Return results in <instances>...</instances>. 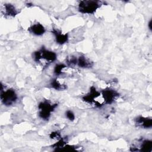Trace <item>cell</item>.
I'll return each instance as SVG.
<instances>
[{
    "instance_id": "5b68a950",
    "label": "cell",
    "mask_w": 152,
    "mask_h": 152,
    "mask_svg": "<svg viewBox=\"0 0 152 152\" xmlns=\"http://www.w3.org/2000/svg\"><path fill=\"white\" fill-rule=\"evenodd\" d=\"M104 101L106 104H111L119 96V93L112 89H105L102 92Z\"/></svg>"
},
{
    "instance_id": "e0dca14e",
    "label": "cell",
    "mask_w": 152,
    "mask_h": 152,
    "mask_svg": "<svg viewBox=\"0 0 152 152\" xmlns=\"http://www.w3.org/2000/svg\"><path fill=\"white\" fill-rule=\"evenodd\" d=\"M50 138L52 139H58L59 140L61 138V135L59 132L55 131V132H52L50 134Z\"/></svg>"
},
{
    "instance_id": "2e32d148",
    "label": "cell",
    "mask_w": 152,
    "mask_h": 152,
    "mask_svg": "<svg viewBox=\"0 0 152 152\" xmlns=\"http://www.w3.org/2000/svg\"><path fill=\"white\" fill-rule=\"evenodd\" d=\"M66 118L71 121H73L75 119V115L71 110H67L65 113Z\"/></svg>"
},
{
    "instance_id": "9c48e42d",
    "label": "cell",
    "mask_w": 152,
    "mask_h": 152,
    "mask_svg": "<svg viewBox=\"0 0 152 152\" xmlns=\"http://www.w3.org/2000/svg\"><path fill=\"white\" fill-rule=\"evenodd\" d=\"M29 31L34 35L41 36L45 33V28L41 24L36 23L34 24L29 28Z\"/></svg>"
},
{
    "instance_id": "7c38bea8",
    "label": "cell",
    "mask_w": 152,
    "mask_h": 152,
    "mask_svg": "<svg viewBox=\"0 0 152 152\" xmlns=\"http://www.w3.org/2000/svg\"><path fill=\"white\" fill-rule=\"evenodd\" d=\"M5 7V14L7 15L14 17L17 14V11L14 5L11 4H5L4 5Z\"/></svg>"
},
{
    "instance_id": "4fadbf2b",
    "label": "cell",
    "mask_w": 152,
    "mask_h": 152,
    "mask_svg": "<svg viewBox=\"0 0 152 152\" xmlns=\"http://www.w3.org/2000/svg\"><path fill=\"white\" fill-rule=\"evenodd\" d=\"M51 86L53 88H54L56 90H64V89H66V87L65 86V85H62L61 84L59 81L55 79V80H53V81H52L51 83Z\"/></svg>"
},
{
    "instance_id": "52a82bcc",
    "label": "cell",
    "mask_w": 152,
    "mask_h": 152,
    "mask_svg": "<svg viewBox=\"0 0 152 152\" xmlns=\"http://www.w3.org/2000/svg\"><path fill=\"white\" fill-rule=\"evenodd\" d=\"M100 95V93L98 92L96 88L92 86L90 88V92L83 97V100L88 103H92L94 102V99L98 97Z\"/></svg>"
},
{
    "instance_id": "6da1fadb",
    "label": "cell",
    "mask_w": 152,
    "mask_h": 152,
    "mask_svg": "<svg viewBox=\"0 0 152 152\" xmlns=\"http://www.w3.org/2000/svg\"><path fill=\"white\" fill-rule=\"evenodd\" d=\"M100 6L97 1H81L78 4V11L83 14H93Z\"/></svg>"
},
{
    "instance_id": "30bf717a",
    "label": "cell",
    "mask_w": 152,
    "mask_h": 152,
    "mask_svg": "<svg viewBox=\"0 0 152 152\" xmlns=\"http://www.w3.org/2000/svg\"><path fill=\"white\" fill-rule=\"evenodd\" d=\"M77 64L81 68H89L92 66L91 62L84 56H80L77 59Z\"/></svg>"
},
{
    "instance_id": "7a4b0ae2",
    "label": "cell",
    "mask_w": 152,
    "mask_h": 152,
    "mask_svg": "<svg viewBox=\"0 0 152 152\" xmlns=\"http://www.w3.org/2000/svg\"><path fill=\"white\" fill-rule=\"evenodd\" d=\"M58 104H51L48 101L42 102L39 104V116L40 118L44 120H48L51 113L54 110V109L57 107Z\"/></svg>"
},
{
    "instance_id": "3957f363",
    "label": "cell",
    "mask_w": 152,
    "mask_h": 152,
    "mask_svg": "<svg viewBox=\"0 0 152 152\" xmlns=\"http://www.w3.org/2000/svg\"><path fill=\"white\" fill-rule=\"evenodd\" d=\"M33 58L34 61L37 62L42 59L48 62H53L56 59V54L53 52L42 48L40 50L34 52Z\"/></svg>"
},
{
    "instance_id": "ac0fdd59",
    "label": "cell",
    "mask_w": 152,
    "mask_h": 152,
    "mask_svg": "<svg viewBox=\"0 0 152 152\" xmlns=\"http://www.w3.org/2000/svg\"><path fill=\"white\" fill-rule=\"evenodd\" d=\"M151 20H150V21H149V23H148V28H149V29L150 30H151Z\"/></svg>"
},
{
    "instance_id": "8992f818",
    "label": "cell",
    "mask_w": 152,
    "mask_h": 152,
    "mask_svg": "<svg viewBox=\"0 0 152 152\" xmlns=\"http://www.w3.org/2000/svg\"><path fill=\"white\" fill-rule=\"evenodd\" d=\"M135 124L143 128H151L152 126V119L150 118L138 116L135 119Z\"/></svg>"
},
{
    "instance_id": "8fae6325",
    "label": "cell",
    "mask_w": 152,
    "mask_h": 152,
    "mask_svg": "<svg viewBox=\"0 0 152 152\" xmlns=\"http://www.w3.org/2000/svg\"><path fill=\"white\" fill-rule=\"evenodd\" d=\"M140 149L139 151H147L150 152L152 150V142L149 140H144L141 141L140 145Z\"/></svg>"
},
{
    "instance_id": "5bb4252c",
    "label": "cell",
    "mask_w": 152,
    "mask_h": 152,
    "mask_svg": "<svg viewBox=\"0 0 152 152\" xmlns=\"http://www.w3.org/2000/svg\"><path fill=\"white\" fill-rule=\"evenodd\" d=\"M78 147L76 145H71L69 144H65L62 148H61L59 151H75Z\"/></svg>"
},
{
    "instance_id": "277c9868",
    "label": "cell",
    "mask_w": 152,
    "mask_h": 152,
    "mask_svg": "<svg viewBox=\"0 0 152 152\" xmlns=\"http://www.w3.org/2000/svg\"><path fill=\"white\" fill-rule=\"evenodd\" d=\"M17 99V96L13 89H8L5 91L1 90V100L3 104L9 106L14 103Z\"/></svg>"
},
{
    "instance_id": "9a60e30c",
    "label": "cell",
    "mask_w": 152,
    "mask_h": 152,
    "mask_svg": "<svg viewBox=\"0 0 152 152\" xmlns=\"http://www.w3.org/2000/svg\"><path fill=\"white\" fill-rule=\"evenodd\" d=\"M66 66L64 64H57L55 65L54 68V73L57 75L61 74L62 71L64 68H65Z\"/></svg>"
},
{
    "instance_id": "ba28073f",
    "label": "cell",
    "mask_w": 152,
    "mask_h": 152,
    "mask_svg": "<svg viewBox=\"0 0 152 152\" xmlns=\"http://www.w3.org/2000/svg\"><path fill=\"white\" fill-rule=\"evenodd\" d=\"M52 33L55 36L56 42L60 45L64 44L65 43L67 42L68 40V36L67 34H62L61 32L57 30L53 29Z\"/></svg>"
}]
</instances>
